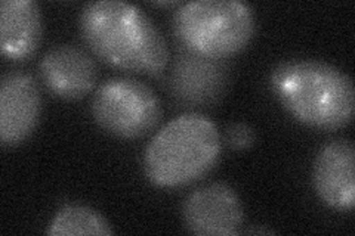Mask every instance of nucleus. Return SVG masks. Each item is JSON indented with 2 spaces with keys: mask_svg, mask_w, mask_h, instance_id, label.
<instances>
[{
  "mask_svg": "<svg viewBox=\"0 0 355 236\" xmlns=\"http://www.w3.org/2000/svg\"><path fill=\"white\" fill-rule=\"evenodd\" d=\"M86 46L114 69L159 75L169 61V48L154 21L137 5L121 0L86 3L79 15Z\"/></svg>",
  "mask_w": 355,
  "mask_h": 236,
  "instance_id": "f257e3e1",
  "label": "nucleus"
},
{
  "mask_svg": "<svg viewBox=\"0 0 355 236\" xmlns=\"http://www.w3.org/2000/svg\"><path fill=\"white\" fill-rule=\"evenodd\" d=\"M270 84L284 109L306 127L335 131L348 126L354 118L352 78L329 62H282L272 70Z\"/></svg>",
  "mask_w": 355,
  "mask_h": 236,
  "instance_id": "f03ea898",
  "label": "nucleus"
},
{
  "mask_svg": "<svg viewBox=\"0 0 355 236\" xmlns=\"http://www.w3.org/2000/svg\"><path fill=\"white\" fill-rule=\"evenodd\" d=\"M220 151L222 138L215 122L190 112L154 134L144 155V172L157 188L188 186L214 170Z\"/></svg>",
  "mask_w": 355,
  "mask_h": 236,
  "instance_id": "7ed1b4c3",
  "label": "nucleus"
},
{
  "mask_svg": "<svg viewBox=\"0 0 355 236\" xmlns=\"http://www.w3.org/2000/svg\"><path fill=\"white\" fill-rule=\"evenodd\" d=\"M173 33L190 53L209 60L230 58L253 39L254 15L239 0H197L176 9Z\"/></svg>",
  "mask_w": 355,
  "mask_h": 236,
  "instance_id": "20e7f679",
  "label": "nucleus"
},
{
  "mask_svg": "<svg viewBox=\"0 0 355 236\" xmlns=\"http://www.w3.org/2000/svg\"><path fill=\"white\" fill-rule=\"evenodd\" d=\"M91 112L96 125L111 136L133 140L159 126L162 104L148 84L132 77H113L95 91Z\"/></svg>",
  "mask_w": 355,
  "mask_h": 236,
  "instance_id": "39448f33",
  "label": "nucleus"
},
{
  "mask_svg": "<svg viewBox=\"0 0 355 236\" xmlns=\"http://www.w3.org/2000/svg\"><path fill=\"white\" fill-rule=\"evenodd\" d=\"M243 220L240 197L225 182L196 189L182 204L184 226L197 236H234L240 233Z\"/></svg>",
  "mask_w": 355,
  "mask_h": 236,
  "instance_id": "423d86ee",
  "label": "nucleus"
},
{
  "mask_svg": "<svg viewBox=\"0 0 355 236\" xmlns=\"http://www.w3.org/2000/svg\"><path fill=\"white\" fill-rule=\"evenodd\" d=\"M42 116V95L31 75L21 71L3 74L0 82V143L12 148L26 142Z\"/></svg>",
  "mask_w": 355,
  "mask_h": 236,
  "instance_id": "0eeeda50",
  "label": "nucleus"
},
{
  "mask_svg": "<svg viewBox=\"0 0 355 236\" xmlns=\"http://www.w3.org/2000/svg\"><path fill=\"white\" fill-rule=\"evenodd\" d=\"M46 91L64 100H79L92 93L98 82L94 58L76 44L64 43L51 48L39 65Z\"/></svg>",
  "mask_w": 355,
  "mask_h": 236,
  "instance_id": "6e6552de",
  "label": "nucleus"
},
{
  "mask_svg": "<svg viewBox=\"0 0 355 236\" xmlns=\"http://www.w3.org/2000/svg\"><path fill=\"white\" fill-rule=\"evenodd\" d=\"M313 183L318 198L338 211L355 206V146L349 139H335L315 156Z\"/></svg>",
  "mask_w": 355,
  "mask_h": 236,
  "instance_id": "1a4fd4ad",
  "label": "nucleus"
},
{
  "mask_svg": "<svg viewBox=\"0 0 355 236\" xmlns=\"http://www.w3.org/2000/svg\"><path fill=\"white\" fill-rule=\"evenodd\" d=\"M42 12L33 0H2L0 51L10 61H27L42 42Z\"/></svg>",
  "mask_w": 355,
  "mask_h": 236,
  "instance_id": "9d476101",
  "label": "nucleus"
},
{
  "mask_svg": "<svg viewBox=\"0 0 355 236\" xmlns=\"http://www.w3.org/2000/svg\"><path fill=\"white\" fill-rule=\"evenodd\" d=\"M46 233L49 236H111L114 229L96 210L82 204H67L55 215Z\"/></svg>",
  "mask_w": 355,
  "mask_h": 236,
  "instance_id": "9b49d317",
  "label": "nucleus"
},
{
  "mask_svg": "<svg viewBox=\"0 0 355 236\" xmlns=\"http://www.w3.org/2000/svg\"><path fill=\"white\" fill-rule=\"evenodd\" d=\"M224 140L231 149L244 151L252 148L257 140V134L246 122H232L225 130Z\"/></svg>",
  "mask_w": 355,
  "mask_h": 236,
  "instance_id": "f8f14e48",
  "label": "nucleus"
},
{
  "mask_svg": "<svg viewBox=\"0 0 355 236\" xmlns=\"http://www.w3.org/2000/svg\"><path fill=\"white\" fill-rule=\"evenodd\" d=\"M154 6H164V8H172V6H178L180 8L182 3L181 2H154Z\"/></svg>",
  "mask_w": 355,
  "mask_h": 236,
  "instance_id": "ddd939ff",
  "label": "nucleus"
},
{
  "mask_svg": "<svg viewBox=\"0 0 355 236\" xmlns=\"http://www.w3.org/2000/svg\"><path fill=\"white\" fill-rule=\"evenodd\" d=\"M248 233H274L272 230H248Z\"/></svg>",
  "mask_w": 355,
  "mask_h": 236,
  "instance_id": "4468645a",
  "label": "nucleus"
}]
</instances>
